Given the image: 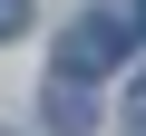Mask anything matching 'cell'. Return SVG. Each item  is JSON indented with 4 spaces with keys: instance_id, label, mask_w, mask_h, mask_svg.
<instances>
[{
    "instance_id": "4",
    "label": "cell",
    "mask_w": 146,
    "mask_h": 136,
    "mask_svg": "<svg viewBox=\"0 0 146 136\" xmlns=\"http://www.w3.org/2000/svg\"><path fill=\"white\" fill-rule=\"evenodd\" d=\"M127 29H136V39H146V0H136V20H127Z\"/></svg>"
},
{
    "instance_id": "3",
    "label": "cell",
    "mask_w": 146,
    "mask_h": 136,
    "mask_svg": "<svg viewBox=\"0 0 146 136\" xmlns=\"http://www.w3.org/2000/svg\"><path fill=\"white\" fill-rule=\"evenodd\" d=\"M29 29V0H0V39H20Z\"/></svg>"
},
{
    "instance_id": "5",
    "label": "cell",
    "mask_w": 146,
    "mask_h": 136,
    "mask_svg": "<svg viewBox=\"0 0 146 136\" xmlns=\"http://www.w3.org/2000/svg\"><path fill=\"white\" fill-rule=\"evenodd\" d=\"M0 136H10V126H0Z\"/></svg>"
},
{
    "instance_id": "2",
    "label": "cell",
    "mask_w": 146,
    "mask_h": 136,
    "mask_svg": "<svg viewBox=\"0 0 146 136\" xmlns=\"http://www.w3.org/2000/svg\"><path fill=\"white\" fill-rule=\"evenodd\" d=\"M39 117H49V136H88V126H98V97H88V88H78V78H58V88H49V107H39Z\"/></svg>"
},
{
    "instance_id": "1",
    "label": "cell",
    "mask_w": 146,
    "mask_h": 136,
    "mask_svg": "<svg viewBox=\"0 0 146 136\" xmlns=\"http://www.w3.org/2000/svg\"><path fill=\"white\" fill-rule=\"evenodd\" d=\"M127 49H136V29H127V20H78V29L58 39V78H78V88H88V78H107Z\"/></svg>"
}]
</instances>
